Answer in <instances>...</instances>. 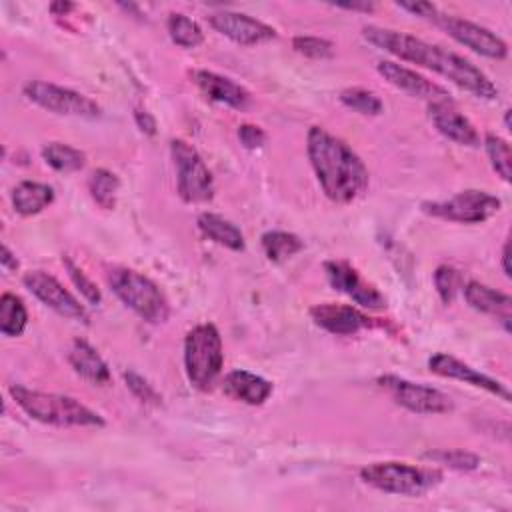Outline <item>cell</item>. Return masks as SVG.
I'll return each instance as SVG.
<instances>
[{"label": "cell", "instance_id": "cell-17", "mask_svg": "<svg viewBox=\"0 0 512 512\" xmlns=\"http://www.w3.org/2000/svg\"><path fill=\"white\" fill-rule=\"evenodd\" d=\"M310 318L314 320L316 326H320L322 330L336 334V336H352L364 328L374 326L372 318H368L356 306L334 304V302H324V304L312 306Z\"/></svg>", "mask_w": 512, "mask_h": 512}, {"label": "cell", "instance_id": "cell-34", "mask_svg": "<svg viewBox=\"0 0 512 512\" xmlns=\"http://www.w3.org/2000/svg\"><path fill=\"white\" fill-rule=\"evenodd\" d=\"M292 48L312 60H324L334 54V44L326 38L318 36H296L292 38Z\"/></svg>", "mask_w": 512, "mask_h": 512}, {"label": "cell", "instance_id": "cell-8", "mask_svg": "<svg viewBox=\"0 0 512 512\" xmlns=\"http://www.w3.org/2000/svg\"><path fill=\"white\" fill-rule=\"evenodd\" d=\"M502 202L498 196L488 194L484 190H462L448 200L422 202V212L428 216L460 222V224H480L492 218L500 210Z\"/></svg>", "mask_w": 512, "mask_h": 512}, {"label": "cell", "instance_id": "cell-20", "mask_svg": "<svg viewBox=\"0 0 512 512\" xmlns=\"http://www.w3.org/2000/svg\"><path fill=\"white\" fill-rule=\"evenodd\" d=\"M464 298L470 304V308L494 316L498 322H502L504 330L510 332V320H512V298L506 292L494 290L482 282H468L464 288Z\"/></svg>", "mask_w": 512, "mask_h": 512}, {"label": "cell", "instance_id": "cell-14", "mask_svg": "<svg viewBox=\"0 0 512 512\" xmlns=\"http://www.w3.org/2000/svg\"><path fill=\"white\" fill-rule=\"evenodd\" d=\"M208 22L216 32H220L222 36L230 38L240 46H256L278 36L272 26L242 12L218 10L208 16Z\"/></svg>", "mask_w": 512, "mask_h": 512}, {"label": "cell", "instance_id": "cell-27", "mask_svg": "<svg viewBox=\"0 0 512 512\" xmlns=\"http://www.w3.org/2000/svg\"><path fill=\"white\" fill-rule=\"evenodd\" d=\"M262 248H264V254L268 260L284 262V260L292 258L294 254H298L304 248V242L292 232L270 230V232L262 234Z\"/></svg>", "mask_w": 512, "mask_h": 512}, {"label": "cell", "instance_id": "cell-31", "mask_svg": "<svg viewBox=\"0 0 512 512\" xmlns=\"http://www.w3.org/2000/svg\"><path fill=\"white\" fill-rule=\"evenodd\" d=\"M484 148H486V154H488V160L494 168V172L504 180V182H510V176H512V152H510V144L496 136V134H486L484 136Z\"/></svg>", "mask_w": 512, "mask_h": 512}, {"label": "cell", "instance_id": "cell-5", "mask_svg": "<svg viewBox=\"0 0 512 512\" xmlns=\"http://www.w3.org/2000/svg\"><path fill=\"white\" fill-rule=\"evenodd\" d=\"M222 338L214 324H198L184 338V370L190 384L208 390L222 372Z\"/></svg>", "mask_w": 512, "mask_h": 512}, {"label": "cell", "instance_id": "cell-19", "mask_svg": "<svg viewBox=\"0 0 512 512\" xmlns=\"http://www.w3.org/2000/svg\"><path fill=\"white\" fill-rule=\"evenodd\" d=\"M192 82L198 86V90L218 104L230 106L234 110H244L250 104V94L244 86L236 84L234 80L220 76L210 70H194Z\"/></svg>", "mask_w": 512, "mask_h": 512}, {"label": "cell", "instance_id": "cell-7", "mask_svg": "<svg viewBox=\"0 0 512 512\" xmlns=\"http://www.w3.org/2000/svg\"><path fill=\"white\" fill-rule=\"evenodd\" d=\"M170 154L176 166L178 196L188 204L208 202L214 196V178L198 150L186 140H172Z\"/></svg>", "mask_w": 512, "mask_h": 512}, {"label": "cell", "instance_id": "cell-36", "mask_svg": "<svg viewBox=\"0 0 512 512\" xmlns=\"http://www.w3.org/2000/svg\"><path fill=\"white\" fill-rule=\"evenodd\" d=\"M124 382L128 386V390L132 392L134 398H138L142 404H148V406H158L160 404V394L152 388V384H148L140 374L136 372H124Z\"/></svg>", "mask_w": 512, "mask_h": 512}, {"label": "cell", "instance_id": "cell-4", "mask_svg": "<svg viewBox=\"0 0 512 512\" xmlns=\"http://www.w3.org/2000/svg\"><path fill=\"white\" fill-rule=\"evenodd\" d=\"M108 284L118 300L148 324H162L170 316V306L160 288L132 268H112Z\"/></svg>", "mask_w": 512, "mask_h": 512}, {"label": "cell", "instance_id": "cell-6", "mask_svg": "<svg viewBox=\"0 0 512 512\" xmlns=\"http://www.w3.org/2000/svg\"><path fill=\"white\" fill-rule=\"evenodd\" d=\"M360 478L386 494L422 496L442 480L436 468H420L406 462H372L360 470Z\"/></svg>", "mask_w": 512, "mask_h": 512}, {"label": "cell", "instance_id": "cell-30", "mask_svg": "<svg viewBox=\"0 0 512 512\" xmlns=\"http://www.w3.org/2000/svg\"><path fill=\"white\" fill-rule=\"evenodd\" d=\"M340 102L346 108H350L358 114H364V116H378L384 110L382 100L372 90H366V88H360V86H352V88L342 90L340 92Z\"/></svg>", "mask_w": 512, "mask_h": 512}, {"label": "cell", "instance_id": "cell-10", "mask_svg": "<svg viewBox=\"0 0 512 512\" xmlns=\"http://www.w3.org/2000/svg\"><path fill=\"white\" fill-rule=\"evenodd\" d=\"M378 384L388 390L396 404L416 414H444L452 410V398L438 388L412 382L394 374L378 378Z\"/></svg>", "mask_w": 512, "mask_h": 512}, {"label": "cell", "instance_id": "cell-37", "mask_svg": "<svg viewBox=\"0 0 512 512\" xmlns=\"http://www.w3.org/2000/svg\"><path fill=\"white\" fill-rule=\"evenodd\" d=\"M238 138H240V144L248 150H256V148H262L264 142H266V132L256 126V124H242L238 128Z\"/></svg>", "mask_w": 512, "mask_h": 512}, {"label": "cell", "instance_id": "cell-41", "mask_svg": "<svg viewBox=\"0 0 512 512\" xmlns=\"http://www.w3.org/2000/svg\"><path fill=\"white\" fill-rule=\"evenodd\" d=\"M336 8L352 10V12H374L376 4H372V2H346V4H336Z\"/></svg>", "mask_w": 512, "mask_h": 512}, {"label": "cell", "instance_id": "cell-38", "mask_svg": "<svg viewBox=\"0 0 512 512\" xmlns=\"http://www.w3.org/2000/svg\"><path fill=\"white\" fill-rule=\"evenodd\" d=\"M398 6L402 8V10H406V12H410V14H414V16H418V18H424V20H434L436 16H438V8L434 6V4H430V2H398Z\"/></svg>", "mask_w": 512, "mask_h": 512}, {"label": "cell", "instance_id": "cell-29", "mask_svg": "<svg viewBox=\"0 0 512 512\" xmlns=\"http://www.w3.org/2000/svg\"><path fill=\"white\" fill-rule=\"evenodd\" d=\"M118 190H120L118 176L106 168L94 170L88 178V192L92 200L104 210H112L116 206Z\"/></svg>", "mask_w": 512, "mask_h": 512}, {"label": "cell", "instance_id": "cell-33", "mask_svg": "<svg viewBox=\"0 0 512 512\" xmlns=\"http://www.w3.org/2000/svg\"><path fill=\"white\" fill-rule=\"evenodd\" d=\"M434 286L444 304H452L460 290V272L454 266L442 264L434 272Z\"/></svg>", "mask_w": 512, "mask_h": 512}, {"label": "cell", "instance_id": "cell-15", "mask_svg": "<svg viewBox=\"0 0 512 512\" xmlns=\"http://www.w3.org/2000/svg\"><path fill=\"white\" fill-rule=\"evenodd\" d=\"M428 368L430 372L442 376V378H450V380H460L464 384L482 388L498 398H502L504 402H510V390L506 388V384H502L500 380L472 368L470 364L446 354V352H436L428 358Z\"/></svg>", "mask_w": 512, "mask_h": 512}, {"label": "cell", "instance_id": "cell-26", "mask_svg": "<svg viewBox=\"0 0 512 512\" xmlns=\"http://www.w3.org/2000/svg\"><path fill=\"white\" fill-rule=\"evenodd\" d=\"M28 310L16 294L4 292L0 298V332L8 338H16L26 330Z\"/></svg>", "mask_w": 512, "mask_h": 512}, {"label": "cell", "instance_id": "cell-40", "mask_svg": "<svg viewBox=\"0 0 512 512\" xmlns=\"http://www.w3.org/2000/svg\"><path fill=\"white\" fill-rule=\"evenodd\" d=\"M0 264L6 272H14L18 268V260L16 256L8 250V246H2V256H0Z\"/></svg>", "mask_w": 512, "mask_h": 512}, {"label": "cell", "instance_id": "cell-1", "mask_svg": "<svg viewBox=\"0 0 512 512\" xmlns=\"http://www.w3.org/2000/svg\"><path fill=\"white\" fill-rule=\"evenodd\" d=\"M362 36L372 46L396 56L402 62H410L444 76L452 84L474 94L476 98L494 100L498 96L496 84L478 66L448 48L430 44L408 32L380 26H364Z\"/></svg>", "mask_w": 512, "mask_h": 512}, {"label": "cell", "instance_id": "cell-9", "mask_svg": "<svg viewBox=\"0 0 512 512\" xmlns=\"http://www.w3.org/2000/svg\"><path fill=\"white\" fill-rule=\"evenodd\" d=\"M24 96L34 102L36 106L60 114V116H80V118H96L100 116V106L88 98L86 94H80L76 90L44 82V80H30L24 86Z\"/></svg>", "mask_w": 512, "mask_h": 512}, {"label": "cell", "instance_id": "cell-13", "mask_svg": "<svg viewBox=\"0 0 512 512\" xmlns=\"http://www.w3.org/2000/svg\"><path fill=\"white\" fill-rule=\"evenodd\" d=\"M324 272L330 282V286L346 296H350L356 304L370 308V310H382L386 308V298L374 288L370 282H366L358 270L348 264L346 260H328L324 262Z\"/></svg>", "mask_w": 512, "mask_h": 512}, {"label": "cell", "instance_id": "cell-21", "mask_svg": "<svg viewBox=\"0 0 512 512\" xmlns=\"http://www.w3.org/2000/svg\"><path fill=\"white\" fill-rule=\"evenodd\" d=\"M222 390L232 400H238V402H244L250 406H258L270 398L274 386H272V382H268L266 378H262L254 372L232 370L224 376Z\"/></svg>", "mask_w": 512, "mask_h": 512}, {"label": "cell", "instance_id": "cell-28", "mask_svg": "<svg viewBox=\"0 0 512 512\" xmlns=\"http://www.w3.org/2000/svg\"><path fill=\"white\" fill-rule=\"evenodd\" d=\"M166 30L170 40L180 48H196L204 42V32L198 26V22H194L182 12H172L168 16Z\"/></svg>", "mask_w": 512, "mask_h": 512}, {"label": "cell", "instance_id": "cell-11", "mask_svg": "<svg viewBox=\"0 0 512 512\" xmlns=\"http://www.w3.org/2000/svg\"><path fill=\"white\" fill-rule=\"evenodd\" d=\"M432 22L438 24L458 44L470 48L480 56H486L492 60H502L508 56V44L496 32L476 22H470L460 16L444 14V12H438V16Z\"/></svg>", "mask_w": 512, "mask_h": 512}, {"label": "cell", "instance_id": "cell-39", "mask_svg": "<svg viewBox=\"0 0 512 512\" xmlns=\"http://www.w3.org/2000/svg\"><path fill=\"white\" fill-rule=\"evenodd\" d=\"M134 120H136V126L140 128V132H144L146 136H154L156 134V120L150 112L142 110V108H136L134 110Z\"/></svg>", "mask_w": 512, "mask_h": 512}, {"label": "cell", "instance_id": "cell-22", "mask_svg": "<svg viewBox=\"0 0 512 512\" xmlns=\"http://www.w3.org/2000/svg\"><path fill=\"white\" fill-rule=\"evenodd\" d=\"M68 364L72 366V370L82 376L84 380L98 384V386H106L110 382V368L104 362V358L96 352L94 346H90L86 340L82 338H74L70 348H68Z\"/></svg>", "mask_w": 512, "mask_h": 512}, {"label": "cell", "instance_id": "cell-44", "mask_svg": "<svg viewBox=\"0 0 512 512\" xmlns=\"http://www.w3.org/2000/svg\"><path fill=\"white\" fill-rule=\"evenodd\" d=\"M504 126H506V130H510V110L504 112Z\"/></svg>", "mask_w": 512, "mask_h": 512}, {"label": "cell", "instance_id": "cell-2", "mask_svg": "<svg viewBox=\"0 0 512 512\" xmlns=\"http://www.w3.org/2000/svg\"><path fill=\"white\" fill-rule=\"evenodd\" d=\"M306 152L328 200L350 204L368 190L370 174L362 158L326 128L310 126L306 134Z\"/></svg>", "mask_w": 512, "mask_h": 512}, {"label": "cell", "instance_id": "cell-24", "mask_svg": "<svg viewBox=\"0 0 512 512\" xmlns=\"http://www.w3.org/2000/svg\"><path fill=\"white\" fill-rule=\"evenodd\" d=\"M54 202V190L48 184L24 180L12 190V206L20 216L40 214Z\"/></svg>", "mask_w": 512, "mask_h": 512}, {"label": "cell", "instance_id": "cell-18", "mask_svg": "<svg viewBox=\"0 0 512 512\" xmlns=\"http://www.w3.org/2000/svg\"><path fill=\"white\" fill-rule=\"evenodd\" d=\"M428 116L434 124V128L448 140L476 148L480 146V134L476 126L454 106L452 100H442V102H432L428 106Z\"/></svg>", "mask_w": 512, "mask_h": 512}, {"label": "cell", "instance_id": "cell-42", "mask_svg": "<svg viewBox=\"0 0 512 512\" xmlns=\"http://www.w3.org/2000/svg\"><path fill=\"white\" fill-rule=\"evenodd\" d=\"M72 8H74L72 2H54V4H50V12L54 16H66Z\"/></svg>", "mask_w": 512, "mask_h": 512}, {"label": "cell", "instance_id": "cell-23", "mask_svg": "<svg viewBox=\"0 0 512 512\" xmlns=\"http://www.w3.org/2000/svg\"><path fill=\"white\" fill-rule=\"evenodd\" d=\"M196 224H198V230L202 232L204 238H208V240H212V242H216V244H220L228 250H234V252L244 250L246 242H244L242 230L234 222L226 220L224 216L214 214V212H202L198 216Z\"/></svg>", "mask_w": 512, "mask_h": 512}, {"label": "cell", "instance_id": "cell-35", "mask_svg": "<svg viewBox=\"0 0 512 512\" xmlns=\"http://www.w3.org/2000/svg\"><path fill=\"white\" fill-rule=\"evenodd\" d=\"M62 264L66 266V270H68V276L72 278V282H74V286L80 290V294L86 298V302L88 304H100V300H102V294H100V290H98V286L84 274V270L82 268H78L68 256H64L62 258Z\"/></svg>", "mask_w": 512, "mask_h": 512}, {"label": "cell", "instance_id": "cell-43", "mask_svg": "<svg viewBox=\"0 0 512 512\" xmlns=\"http://www.w3.org/2000/svg\"><path fill=\"white\" fill-rule=\"evenodd\" d=\"M502 270H504L506 278L512 276V270H510V244L508 242H504V246H502Z\"/></svg>", "mask_w": 512, "mask_h": 512}, {"label": "cell", "instance_id": "cell-3", "mask_svg": "<svg viewBox=\"0 0 512 512\" xmlns=\"http://www.w3.org/2000/svg\"><path fill=\"white\" fill-rule=\"evenodd\" d=\"M14 402L34 420L58 428H102L104 418L72 396L38 392L20 384L8 386Z\"/></svg>", "mask_w": 512, "mask_h": 512}, {"label": "cell", "instance_id": "cell-25", "mask_svg": "<svg viewBox=\"0 0 512 512\" xmlns=\"http://www.w3.org/2000/svg\"><path fill=\"white\" fill-rule=\"evenodd\" d=\"M42 160L56 172L72 174L86 166V154L74 146L62 142H48L40 150Z\"/></svg>", "mask_w": 512, "mask_h": 512}, {"label": "cell", "instance_id": "cell-12", "mask_svg": "<svg viewBox=\"0 0 512 512\" xmlns=\"http://www.w3.org/2000/svg\"><path fill=\"white\" fill-rule=\"evenodd\" d=\"M22 282L30 294H34L42 304H46L60 316L76 320V322H84V324L88 322L86 308L52 274H46L42 270H32V272L24 274Z\"/></svg>", "mask_w": 512, "mask_h": 512}, {"label": "cell", "instance_id": "cell-32", "mask_svg": "<svg viewBox=\"0 0 512 512\" xmlns=\"http://www.w3.org/2000/svg\"><path fill=\"white\" fill-rule=\"evenodd\" d=\"M424 458L436 462V464H444L448 468H454V470H476L480 466V458L468 450H460V448H442V450H430V452H424Z\"/></svg>", "mask_w": 512, "mask_h": 512}, {"label": "cell", "instance_id": "cell-16", "mask_svg": "<svg viewBox=\"0 0 512 512\" xmlns=\"http://www.w3.org/2000/svg\"><path fill=\"white\" fill-rule=\"evenodd\" d=\"M376 70L378 74L388 82L392 84L394 88L414 96V98H422V100H428L430 104L432 102H442V100H450V94L446 88H442L440 84L428 80L426 76L418 74L416 70L412 68H406L402 66L400 62H394V60H380L376 64Z\"/></svg>", "mask_w": 512, "mask_h": 512}]
</instances>
